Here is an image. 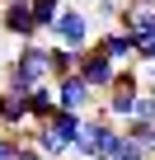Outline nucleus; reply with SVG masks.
I'll return each mask as SVG.
<instances>
[{
    "mask_svg": "<svg viewBox=\"0 0 155 160\" xmlns=\"http://www.w3.org/2000/svg\"><path fill=\"white\" fill-rule=\"evenodd\" d=\"M10 90H33V85H47L52 80V66H47V42L33 38V42H19V57H10L0 66Z\"/></svg>",
    "mask_w": 155,
    "mask_h": 160,
    "instance_id": "1",
    "label": "nucleus"
},
{
    "mask_svg": "<svg viewBox=\"0 0 155 160\" xmlns=\"http://www.w3.org/2000/svg\"><path fill=\"white\" fill-rule=\"evenodd\" d=\"M52 90H56V108H70V113H94L99 108V90L90 85V80L80 75V71H66V75H56L52 80Z\"/></svg>",
    "mask_w": 155,
    "mask_h": 160,
    "instance_id": "2",
    "label": "nucleus"
},
{
    "mask_svg": "<svg viewBox=\"0 0 155 160\" xmlns=\"http://www.w3.org/2000/svg\"><path fill=\"white\" fill-rule=\"evenodd\" d=\"M47 42H66V47H75V52H80V47H90L94 42V24H90V14L80 10V5H70V0H66V5H61V14H56V28H52V38Z\"/></svg>",
    "mask_w": 155,
    "mask_h": 160,
    "instance_id": "3",
    "label": "nucleus"
},
{
    "mask_svg": "<svg viewBox=\"0 0 155 160\" xmlns=\"http://www.w3.org/2000/svg\"><path fill=\"white\" fill-rule=\"evenodd\" d=\"M75 71H80L99 94H108V90H113V80H118V61H113L99 42H90V47L80 52V66H75Z\"/></svg>",
    "mask_w": 155,
    "mask_h": 160,
    "instance_id": "4",
    "label": "nucleus"
},
{
    "mask_svg": "<svg viewBox=\"0 0 155 160\" xmlns=\"http://www.w3.org/2000/svg\"><path fill=\"white\" fill-rule=\"evenodd\" d=\"M0 33H10V38H19V42H33V38H42V33H38V19H33V5H28V0H5V5H0Z\"/></svg>",
    "mask_w": 155,
    "mask_h": 160,
    "instance_id": "5",
    "label": "nucleus"
},
{
    "mask_svg": "<svg viewBox=\"0 0 155 160\" xmlns=\"http://www.w3.org/2000/svg\"><path fill=\"white\" fill-rule=\"evenodd\" d=\"M0 127L5 132H24L28 127V90L0 85Z\"/></svg>",
    "mask_w": 155,
    "mask_h": 160,
    "instance_id": "6",
    "label": "nucleus"
},
{
    "mask_svg": "<svg viewBox=\"0 0 155 160\" xmlns=\"http://www.w3.org/2000/svg\"><path fill=\"white\" fill-rule=\"evenodd\" d=\"M94 42H99V47H104V52H108V57L118 61V66L136 61V42H132V33H127V28H104V33H99Z\"/></svg>",
    "mask_w": 155,
    "mask_h": 160,
    "instance_id": "7",
    "label": "nucleus"
},
{
    "mask_svg": "<svg viewBox=\"0 0 155 160\" xmlns=\"http://www.w3.org/2000/svg\"><path fill=\"white\" fill-rule=\"evenodd\" d=\"M56 113V90H52V80L47 85H33L28 90V122H47Z\"/></svg>",
    "mask_w": 155,
    "mask_h": 160,
    "instance_id": "8",
    "label": "nucleus"
},
{
    "mask_svg": "<svg viewBox=\"0 0 155 160\" xmlns=\"http://www.w3.org/2000/svg\"><path fill=\"white\" fill-rule=\"evenodd\" d=\"M85 118H90V113H70V108H56V113L47 118V127H52L61 141H70V146H75V137L85 132Z\"/></svg>",
    "mask_w": 155,
    "mask_h": 160,
    "instance_id": "9",
    "label": "nucleus"
},
{
    "mask_svg": "<svg viewBox=\"0 0 155 160\" xmlns=\"http://www.w3.org/2000/svg\"><path fill=\"white\" fill-rule=\"evenodd\" d=\"M80 52H85V47H80ZM80 52H75V47H66V42H47V66H52V80L80 66Z\"/></svg>",
    "mask_w": 155,
    "mask_h": 160,
    "instance_id": "10",
    "label": "nucleus"
},
{
    "mask_svg": "<svg viewBox=\"0 0 155 160\" xmlns=\"http://www.w3.org/2000/svg\"><path fill=\"white\" fill-rule=\"evenodd\" d=\"M28 5H33L38 33H42V38H52V28H56V14H61V5H66V0H28Z\"/></svg>",
    "mask_w": 155,
    "mask_h": 160,
    "instance_id": "11",
    "label": "nucleus"
},
{
    "mask_svg": "<svg viewBox=\"0 0 155 160\" xmlns=\"http://www.w3.org/2000/svg\"><path fill=\"white\" fill-rule=\"evenodd\" d=\"M24 151V132H5L0 127V160H14Z\"/></svg>",
    "mask_w": 155,
    "mask_h": 160,
    "instance_id": "12",
    "label": "nucleus"
},
{
    "mask_svg": "<svg viewBox=\"0 0 155 160\" xmlns=\"http://www.w3.org/2000/svg\"><path fill=\"white\" fill-rule=\"evenodd\" d=\"M132 42H136V61L141 66H155V33H136Z\"/></svg>",
    "mask_w": 155,
    "mask_h": 160,
    "instance_id": "13",
    "label": "nucleus"
},
{
    "mask_svg": "<svg viewBox=\"0 0 155 160\" xmlns=\"http://www.w3.org/2000/svg\"><path fill=\"white\" fill-rule=\"evenodd\" d=\"M113 160H150V155H146V146H141V141H132V137L122 132V146H118V155H113Z\"/></svg>",
    "mask_w": 155,
    "mask_h": 160,
    "instance_id": "14",
    "label": "nucleus"
},
{
    "mask_svg": "<svg viewBox=\"0 0 155 160\" xmlns=\"http://www.w3.org/2000/svg\"><path fill=\"white\" fill-rule=\"evenodd\" d=\"M14 160H47V155H42V151H38V146H33V141H24V151H19V155H14Z\"/></svg>",
    "mask_w": 155,
    "mask_h": 160,
    "instance_id": "15",
    "label": "nucleus"
},
{
    "mask_svg": "<svg viewBox=\"0 0 155 160\" xmlns=\"http://www.w3.org/2000/svg\"><path fill=\"white\" fill-rule=\"evenodd\" d=\"M94 5H99V14H113V19L122 14V5H118V0H94Z\"/></svg>",
    "mask_w": 155,
    "mask_h": 160,
    "instance_id": "16",
    "label": "nucleus"
},
{
    "mask_svg": "<svg viewBox=\"0 0 155 160\" xmlns=\"http://www.w3.org/2000/svg\"><path fill=\"white\" fill-rule=\"evenodd\" d=\"M94 160H108V155H94Z\"/></svg>",
    "mask_w": 155,
    "mask_h": 160,
    "instance_id": "17",
    "label": "nucleus"
},
{
    "mask_svg": "<svg viewBox=\"0 0 155 160\" xmlns=\"http://www.w3.org/2000/svg\"><path fill=\"white\" fill-rule=\"evenodd\" d=\"M0 5H5V0H0Z\"/></svg>",
    "mask_w": 155,
    "mask_h": 160,
    "instance_id": "18",
    "label": "nucleus"
}]
</instances>
